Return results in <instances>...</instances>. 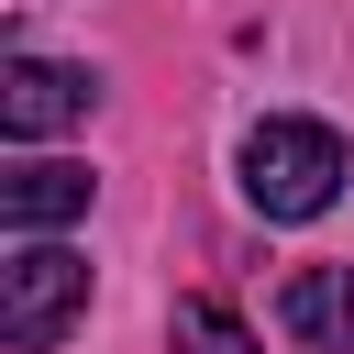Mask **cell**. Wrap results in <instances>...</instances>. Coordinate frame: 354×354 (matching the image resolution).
<instances>
[{
  "label": "cell",
  "mask_w": 354,
  "mask_h": 354,
  "mask_svg": "<svg viewBox=\"0 0 354 354\" xmlns=\"http://www.w3.org/2000/svg\"><path fill=\"white\" fill-rule=\"evenodd\" d=\"M166 332H177V354H266V343L243 332V310H232V299H177V321H166Z\"/></svg>",
  "instance_id": "8992f818"
},
{
  "label": "cell",
  "mask_w": 354,
  "mask_h": 354,
  "mask_svg": "<svg viewBox=\"0 0 354 354\" xmlns=\"http://www.w3.org/2000/svg\"><path fill=\"white\" fill-rule=\"evenodd\" d=\"M277 321L310 354H354V266H299L288 299H277Z\"/></svg>",
  "instance_id": "277c9868"
},
{
  "label": "cell",
  "mask_w": 354,
  "mask_h": 354,
  "mask_svg": "<svg viewBox=\"0 0 354 354\" xmlns=\"http://www.w3.org/2000/svg\"><path fill=\"white\" fill-rule=\"evenodd\" d=\"M77 310H88V254H66V243L22 232V243H11V266H0V343H11V354H44Z\"/></svg>",
  "instance_id": "7a4b0ae2"
},
{
  "label": "cell",
  "mask_w": 354,
  "mask_h": 354,
  "mask_svg": "<svg viewBox=\"0 0 354 354\" xmlns=\"http://www.w3.org/2000/svg\"><path fill=\"white\" fill-rule=\"evenodd\" d=\"M88 100H100V77H88V66H55V55H0V133H11V144L66 133Z\"/></svg>",
  "instance_id": "3957f363"
},
{
  "label": "cell",
  "mask_w": 354,
  "mask_h": 354,
  "mask_svg": "<svg viewBox=\"0 0 354 354\" xmlns=\"http://www.w3.org/2000/svg\"><path fill=\"white\" fill-rule=\"evenodd\" d=\"M88 210V166H66V155H22L11 177H0V221L11 232H55V221H77Z\"/></svg>",
  "instance_id": "5b68a950"
},
{
  "label": "cell",
  "mask_w": 354,
  "mask_h": 354,
  "mask_svg": "<svg viewBox=\"0 0 354 354\" xmlns=\"http://www.w3.org/2000/svg\"><path fill=\"white\" fill-rule=\"evenodd\" d=\"M232 166H243V199H254L266 221H321V210L343 199V177H354L343 133H332V122H299V111L254 122Z\"/></svg>",
  "instance_id": "6da1fadb"
}]
</instances>
